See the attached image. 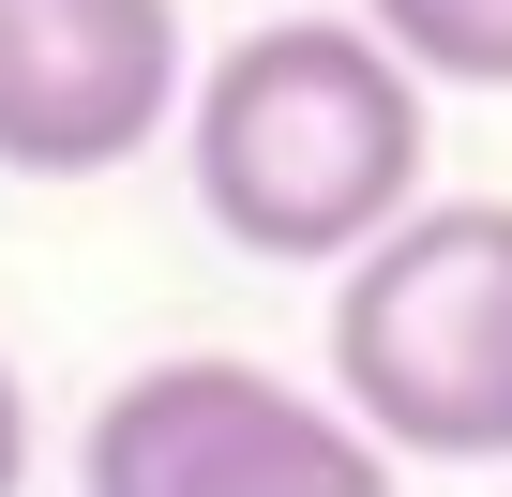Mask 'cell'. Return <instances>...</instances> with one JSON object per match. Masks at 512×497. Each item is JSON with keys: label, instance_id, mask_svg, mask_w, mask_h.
<instances>
[{"label": "cell", "instance_id": "1", "mask_svg": "<svg viewBox=\"0 0 512 497\" xmlns=\"http://www.w3.org/2000/svg\"><path fill=\"white\" fill-rule=\"evenodd\" d=\"M196 211L272 272H347L422 211V76L347 16L241 31L196 91Z\"/></svg>", "mask_w": 512, "mask_h": 497}, {"label": "cell", "instance_id": "2", "mask_svg": "<svg viewBox=\"0 0 512 497\" xmlns=\"http://www.w3.org/2000/svg\"><path fill=\"white\" fill-rule=\"evenodd\" d=\"M332 407L377 452L497 467L512 452V196H437L332 287Z\"/></svg>", "mask_w": 512, "mask_h": 497}, {"label": "cell", "instance_id": "3", "mask_svg": "<svg viewBox=\"0 0 512 497\" xmlns=\"http://www.w3.org/2000/svg\"><path fill=\"white\" fill-rule=\"evenodd\" d=\"M76 497H407V482L332 392H287L272 362L181 347L91 407Z\"/></svg>", "mask_w": 512, "mask_h": 497}, {"label": "cell", "instance_id": "4", "mask_svg": "<svg viewBox=\"0 0 512 497\" xmlns=\"http://www.w3.org/2000/svg\"><path fill=\"white\" fill-rule=\"evenodd\" d=\"M181 106V0H0V166L106 181Z\"/></svg>", "mask_w": 512, "mask_h": 497}, {"label": "cell", "instance_id": "5", "mask_svg": "<svg viewBox=\"0 0 512 497\" xmlns=\"http://www.w3.org/2000/svg\"><path fill=\"white\" fill-rule=\"evenodd\" d=\"M362 31H377L407 76H452V91H512V0H362Z\"/></svg>", "mask_w": 512, "mask_h": 497}, {"label": "cell", "instance_id": "6", "mask_svg": "<svg viewBox=\"0 0 512 497\" xmlns=\"http://www.w3.org/2000/svg\"><path fill=\"white\" fill-rule=\"evenodd\" d=\"M31 482V392H16V362H0V497Z\"/></svg>", "mask_w": 512, "mask_h": 497}]
</instances>
